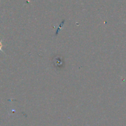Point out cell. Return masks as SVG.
<instances>
[{
	"label": "cell",
	"mask_w": 126,
	"mask_h": 126,
	"mask_svg": "<svg viewBox=\"0 0 126 126\" xmlns=\"http://www.w3.org/2000/svg\"><path fill=\"white\" fill-rule=\"evenodd\" d=\"M1 48H2V44H1V43H0V50L1 49Z\"/></svg>",
	"instance_id": "7a4b0ae2"
},
{
	"label": "cell",
	"mask_w": 126,
	"mask_h": 126,
	"mask_svg": "<svg viewBox=\"0 0 126 126\" xmlns=\"http://www.w3.org/2000/svg\"><path fill=\"white\" fill-rule=\"evenodd\" d=\"M53 61H54V66L56 67L57 68H62L63 66V57H60V55H57V57H54V58L53 59Z\"/></svg>",
	"instance_id": "6da1fadb"
}]
</instances>
